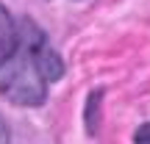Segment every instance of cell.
Returning <instances> with one entry per match:
<instances>
[{
	"label": "cell",
	"instance_id": "obj_2",
	"mask_svg": "<svg viewBox=\"0 0 150 144\" xmlns=\"http://www.w3.org/2000/svg\"><path fill=\"white\" fill-rule=\"evenodd\" d=\"M14 42H17V20L11 17V11L0 3V61L11 53Z\"/></svg>",
	"mask_w": 150,
	"mask_h": 144
},
{
	"label": "cell",
	"instance_id": "obj_3",
	"mask_svg": "<svg viewBox=\"0 0 150 144\" xmlns=\"http://www.w3.org/2000/svg\"><path fill=\"white\" fill-rule=\"evenodd\" d=\"M134 144H150V122H145V125H139V128H136Z\"/></svg>",
	"mask_w": 150,
	"mask_h": 144
},
{
	"label": "cell",
	"instance_id": "obj_1",
	"mask_svg": "<svg viewBox=\"0 0 150 144\" xmlns=\"http://www.w3.org/2000/svg\"><path fill=\"white\" fill-rule=\"evenodd\" d=\"M64 61L50 44L47 33L31 20H17V42L0 61V97L20 108H39L47 89L61 80Z\"/></svg>",
	"mask_w": 150,
	"mask_h": 144
},
{
	"label": "cell",
	"instance_id": "obj_4",
	"mask_svg": "<svg viewBox=\"0 0 150 144\" xmlns=\"http://www.w3.org/2000/svg\"><path fill=\"white\" fill-rule=\"evenodd\" d=\"M0 144H8V125L3 117H0Z\"/></svg>",
	"mask_w": 150,
	"mask_h": 144
}]
</instances>
